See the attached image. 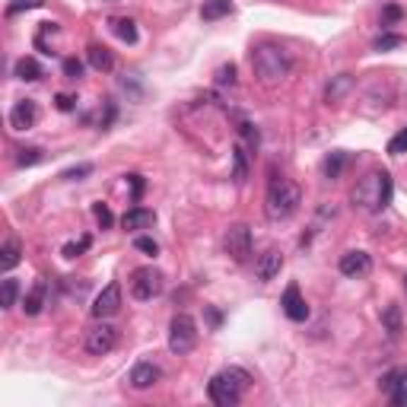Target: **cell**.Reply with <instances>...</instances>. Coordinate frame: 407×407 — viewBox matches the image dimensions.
<instances>
[{
	"mask_svg": "<svg viewBox=\"0 0 407 407\" xmlns=\"http://www.w3.org/2000/svg\"><path fill=\"white\" fill-rule=\"evenodd\" d=\"M248 385H252V375H248L245 369H239V366H229V369H223V372H216L213 379H210L207 394H210V401H213L216 407H235L242 401V394H245Z\"/></svg>",
	"mask_w": 407,
	"mask_h": 407,
	"instance_id": "obj_1",
	"label": "cell"
},
{
	"mask_svg": "<svg viewBox=\"0 0 407 407\" xmlns=\"http://www.w3.org/2000/svg\"><path fill=\"white\" fill-rule=\"evenodd\" d=\"M299 204H302L299 184H293L290 178H273L271 188H267V197H264V213L271 223H283L296 213Z\"/></svg>",
	"mask_w": 407,
	"mask_h": 407,
	"instance_id": "obj_2",
	"label": "cell"
},
{
	"mask_svg": "<svg viewBox=\"0 0 407 407\" xmlns=\"http://www.w3.org/2000/svg\"><path fill=\"white\" fill-rule=\"evenodd\" d=\"M252 67L261 83H280L290 73V54L280 45H258L252 51Z\"/></svg>",
	"mask_w": 407,
	"mask_h": 407,
	"instance_id": "obj_3",
	"label": "cell"
},
{
	"mask_svg": "<svg viewBox=\"0 0 407 407\" xmlns=\"http://www.w3.org/2000/svg\"><path fill=\"white\" fill-rule=\"evenodd\" d=\"M391 175L388 172H372L353 188V204L366 210H385L391 204Z\"/></svg>",
	"mask_w": 407,
	"mask_h": 407,
	"instance_id": "obj_4",
	"label": "cell"
},
{
	"mask_svg": "<svg viewBox=\"0 0 407 407\" xmlns=\"http://www.w3.org/2000/svg\"><path fill=\"white\" fill-rule=\"evenodd\" d=\"M197 347V322L188 312H178L169 324V350L175 356H184Z\"/></svg>",
	"mask_w": 407,
	"mask_h": 407,
	"instance_id": "obj_5",
	"label": "cell"
},
{
	"mask_svg": "<svg viewBox=\"0 0 407 407\" xmlns=\"http://www.w3.org/2000/svg\"><path fill=\"white\" fill-rule=\"evenodd\" d=\"M163 273L156 271V267H137V271L131 273V296L140 299V302H150V299H156L159 293H163Z\"/></svg>",
	"mask_w": 407,
	"mask_h": 407,
	"instance_id": "obj_6",
	"label": "cell"
},
{
	"mask_svg": "<svg viewBox=\"0 0 407 407\" xmlns=\"http://www.w3.org/2000/svg\"><path fill=\"white\" fill-rule=\"evenodd\" d=\"M114 347H118V328L108 324L105 318H99V324H93V328L86 331V353L105 356V353H112Z\"/></svg>",
	"mask_w": 407,
	"mask_h": 407,
	"instance_id": "obj_7",
	"label": "cell"
},
{
	"mask_svg": "<svg viewBox=\"0 0 407 407\" xmlns=\"http://www.w3.org/2000/svg\"><path fill=\"white\" fill-rule=\"evenodd\" d=\"M223 245H226V254L232 261H248V254H252V229L245 226V223H232V226L226 229V235H223Z\"/></svg>",
	"mask_w": 407,
	"mask_h": 407,
	"instance_id": "obj_8",
	"label": "cell"
},
{
	"mask_svg": "<svg viewBox=\"0 0 407 407\" xmlns=\"http://www.w3.org/2000/svg\"><path fill=\"white\" fill-rule=\"evenodd\" d=\"M280 309H283V315L290 318V322H305V318H309V305H305V299H302V293H299L296 283H290L283 290Z\"/></svg>",
	"mask_w": 407,
	"mask_h": 407,
	"instance_id": "obj_9",
	"label": "cell"
},
{
	"mask_svg": "<svg viewBox=\"0 0 407 407\" xmlns=\"http://www.w3.org/2000/svg\"><path fill=\"white\" fill-rule=\"evenodd\" d=\"M121 309V286L108 283L102 286V293L93 299V318H112Z\"/></svg>",
	"mask_w": 407,
	"mask_h": 407,
	"instance_id": "obj_10",
	"label": "cell"
},
{
	"mask_svg": "<svg viewBox=\"0 0 407 407\" xmlns=\"http://www.w3.org/2000/svg\"><path fill=\"white\" fill-rule=\"evenodd\" d=\"M341 273L343 277H366L369 271H372V258H369L366 252H360V248H353V252H347V254H341Z\"/></svg>",
	"mask_w": 407,
	"mask_h": 407,
	"instance_id": "obj_11",
	"label": "cell"
},
{
	"mask_svg": "<svg viewBox=\"0 0 407 407\" xmlns=\"http://www.w3.org/2000/svg\"><path fill=\"white\" fill-rule=\"evenodd\" d=\"M35 121H38V105L32 99H19L16 105L10 108L13 131H29V127H35Z\"/></svg>",
	"mask_w": 407,
	"mask_h": 407,
	"instance_id": "obj_12",
	"label": "cell"
},
{
	"mask_svg": "<svg viewBox=\"0 0 407 407\" xmlns=\"http://www.w3.org/2000/svg\"><path fill=\"white\" fill-rule=\"evenodd\" d=\"M159 375H163V369H159L156 362H137V366L131 369V375H127V382H131V388H137V391H146V388H153L159 382Z\"/></svg>",
	"mask_w": 407,
	"mask_h": 407,
	"instance_id": "obj_13",
	"label": "cell"
},
{
	"mask_svg": "<svg viewBox=\"0 0 407 407\" xmlns=\"http://www.w3.org/2000/svg\"><path fill=\"white\" fill-rule=\"evenodd\" d=\"M280 267H283V254H280L277 248H267L258 258V264H254V277H258L261 283H267V280H273L280 273Z\"/></svg>",
	"mask_w": 407,
	"mask_h": 407,
	"instance_id": "obj_14",
	"label": "cell"
},
{
	"mask_svg": "<svg viewBox=\"0 0 407 407\" xmlns=\"http://www.w3.org/2000/svg\"><path fill=\"white\" fill-rule=\"evenodd\" d=\"M153 223H156V213H153V210H146V207H134V210H127V213L121 216V226H124L127 232H140V229H150Z\"/></svg>",
	"mask_w": 407,
	"mask_h": 407,
	"instance_id": "obj_15",
	"label": "cell"
},
{
	"mask_svg": "<svg viewBox=\"0 0 407 407\" xmlns=\"http://www.w3.org/2000/svg\"><path fill=\"white\" fill-rule=\"evenodd\" d=\"M350 89H353V76H350V73H337L334 80L324 86V102H328V105H337V102H341Z\"/></svg>",
	"mask_w": 407,
	"mask_h": 407,
	"instance_id": "obj_16",
	"label": "cell"
},
{
	"mask_svg": "<svg viewBox=\"0 0 407 407\" xmlns=\"http://www.w3.org/2000/svg\"><path fill=\"white\" fill-rule=\"evenodd\" d=\"M86 61H89V67L99 70V73H108V70L114 67V57H112V51H108L105 45H89V48H86Z\"/></svg>",
	"mask_w": 407,
	"mask_h": 407,
	"instance_id": "obj_17",
	"label": "cell"
},
{
	"mask_svg": "<svg viewBox=\"0 0 407 407\" xmlns=\"http://www.w3.org/2000/svg\"><path fill=\"white\" fill-rule=\"evenodd\" d=\"M45 296H48V283H45V280H35V286H32V290L25 293V299H23L25 315H38V312L45 309Z\"/></svg>",
	"mask_w": 407,
	"mask_h": 407,
	"instance_id": "obj_18",
	"label": "cell"
},
{
	"mask_svg": "<svg viewBox=\"0 0 407 407\" xmlns=\"http://www.w3.org/2000/svg\"><path fill=\"white\" fill-rule=\"evenodd\" d=\"M19 258H23V245H19V239H6L4 248H0V271L10 273L13 267L19 264Z\"/></svg>",
	"mask_w": 407,
	"mask_h": 407,
	"instance_id": "obj_19",
	"label": "cell"
},
{
	"mask_svg": "<svg viewBox=\"0 0 407 407\" xmlns=\"http://www.w3.org/2000/svg\"><path fill=\"white\" fill-rule=\"evenodd\" d=\"M232 13V0H204L201 6V16L207 19V23H213V19L220 16H229Z\"/></svg>",
	"mask_w": 407,
	"mask_h": 407,
	"instance_id": "obj_20",
	"label": "cell"
},
{
	"mask_svg": "<svg viewBox=\"0 0 407 407\" xmlns=\"http://www.w3.org/2000/svg\"><path fill=\"white\" fill-rule=\"evenodd\" d=\"M16 76L23 83H35V80H42V67H38L35 57H19V61H16Z\"/></svg>",
	"mask_w": 407,
	"mask_h": 407,
	"instance_id": "obj_21",
	"label": "cell"
},
{
	"mask_svg": "<svg viewBox=\"0 0 407 407\" xmlns=\"http://www.w3.org/2000/svg\"><path fill=\"white\" fill-rule=\"evenodd\" d=\"M248 178V153L245 146H235L232 150V182L242 184Z\"/></svg>",
	"mask_w": 407,
	"mask_h": 407,
	"instance_id": "obj_22",
	"label": "cell"
},
{
	"mask_svg": "<svg viewBox=\"0 0 407 407\" xmlns=\"http://www.w3.org/2000/svg\"><path fill=\"white\" fill-rule=\"evenodd\" d=\"M112 29L121 42H127V45L137 42V23H134V19H112Z\"/></svg>",
	"mask_w": 407,
	"mask_h": 407,
	"instance_id": "obj_23",
	"label": "cell"
},
{
	"mask_svg": "<svg viewBox=\"0 0 407 407\" xmlns=\"http://www.w3.org/2000/svg\"><path fill=\"white\" fill-rule=\"evenodd\" d=\"M16 296H19V283L13 277H4V283H0V309H13Z\"/></svg>",
	"mask_w": 407,
	"mask_h": 407,
	"instance_id": "obj_24",
	"label": "cell"
},
{
	"mask_svg": "<svg viewBox=\"0 0 407 407\" xmlns=\"http://www.w3.org/2000/svg\"><path fill=\"white\" fill-rule=\"evenodd\" d=\"M382 324H385V331L391 337L401 334V312H398V305H388V309L382 312Z\"/></svg>",
	"mask_w": 407,
	"mask_h": 407,
	"instance_id": "obj_25",
	"label": "cell"
},
{
	"mask_svg": "<svg viewBox=\"0 0 407 407\" xmlns=\"http://www.w3.org/2000/svg\"><path fill=\"white\" fill-rule=\"evenodd\" d=\"M45 159V150H38V146H23L16 156V165H23V169H29V165H38Z\"/></svg>",
	"mask_w": 407,
	"mask_h": 407,
	"instance_id": "obj_26",
	"label": "cell"
},
{
	"mask_svg": "<svg viewBox=\"0 0 407 407\" xmlns=\"http://www.w3.org/2000/svg\"><path fill=\"white\" fill-rule=\"evenodd\" d=\"M343 165H347V153H331V156L324 159L322 169H324V175H328V178H337L343 172Z\"/></svg>",
	"mask_w": 407,
	"mask_h": 407,
	"instance_id": "obj_27",
	"label": "cell"
},
{
	"mask_svg": "<svg viewBox=\"0 0 407 407\" xmlns=\"http://www.w3.org/2000/svg\"><path fill=\"white\" fill-rule=\"evenodd\" d=\"M401 379H407V369H404V366H394V369H388V372H385V375H382V379H379V388H382V391L388 394V391H391L394 385H398Z\"/></svg>",
	"mask_w": 407,
	"mask_h": 407,
	"instance_id": "obj_28",
	"label": "cell"
},
{
	"mask_svg": "<svg viewBox=\"0 0 407 407\" xmlns=\"http://www.w3.org/2000/svg\"><path fill=\"white\" fill-rule=\"evenodd\" d=\"M134 248L143 252V254H150V258H156V254H159V242L150 239V235H137V239H134Z\"/></svg>",
	"mask_w": 407,
	"mask_h": 407,
	"instance_id": "obj_29",
	"label": "cell"
},
{
	"mask_svg": "<svg viewBox=\"0 0 407 407\" xmlns=\"http://www.w3.org/2000/svg\"><path fill=\"white\" fill-rule=\"evenodd\" d=\"M86 248H89V235H83V239H76V242H67V245H64V258H80Z\"/></svg>",
	"mask_w": 407,
	"mask_h": 407,
	"instance_id": "obj_30",
	"label": "cell"
},
{
	"mask_svg": "<svg viewBox=\"0 0 407 407\" xmlns=\"http://www.w3.org/2000/svg\"><path fill=\"white\" fill-rule=\"evenodd\" d=\"M45 0H13V4H6V16H16V13L23 10H35V6H42Z\"/></svg>",
	"mask_w": 407,
	"mask_h": 407,
	"instance_id": "obj_31",
	"label": "cell"
},
{
	"mask_svg": "<svg viewBox=\"0 0 407 407\" xmlns=\"http://www.w3.org/2000/svg\"><path fill=\"white\" fill-rule=\"evenodd\" d=\"M388 398H391L394 407H404V404H407V379H401L398 385H394L391 391H388Z\"/></svg>",
	"mask_w": 407,
	"mask_h": 407,
	"instance_id": "obj_32",
	"label": "cell"
},
{
	"mask_svg": "<svg viewBox=\"0 0 407 407\" xmlns=\"http://www.w3.org/2000/svg\"><path fill=\"white\" fill-rule=\"evenodd\" d=\"M216 83H220V86H235V64H223V67L216 70Z\"/></svg>",
	"mask_w": 407,
	"mask_h": 407,
	"instance_id": "obj_33",
	"label": "cell"
},
{
	"mask_svg": "<svg viewBox=\"0 0 407 407\" xmlns=\"http://www.w3.org/2000/svg\"><path fill=\"white\" fill-rule=\"evenodd\" d=\"M388 153H391V156H401V153H407V127L391 137V143H388Z\"/></svg>",
	"mask_w": 407,
	"mask_h": 407,
	"instance_id": "obj_34",
	"label": "cell"
},
{
	"mask_svg": "<svg viewBox=\"0 0 407 407\" xmlns=\"http://www.w3.org/2000/svg\"><path fill=\"white\" fill-rule=\"evenodd\" d=\"M93 213H95V220H99V226H102V229H108V226L114 223V216H112V210H108V204H95Z\"/></svg>",
	"mask_w": 407,
	"mask_h": 407,
	"instance_id": "obj_35",
	"label": "cell"
},
{
	"mask_svg": "<svg viewBox=\"0 0 407 407\" xmlns=\"http://www.w3.org/2000/svg\"><path fill=\"white\" fill-rule=\"evenodd\" d=\"M64 76H67V80H80V76H83V61L67 57V61H64Z\"/></svg>",
	"mask_w": 407,
	"mask_h": 407,
	"instance_id": "obj_36",
	"label": "cell"
},
{
	"mask_svg": "<svg viewBox=\"0 0 407 407\" xmlns=\"http://www.w3.org/2000/svg\"><path fill=\"white\" fill-rule=\"evenodd\" d=\"M401 42H404L401 35H379V38H375L372 48H375V51H388V48H398Z\"/></svg>",
	"mask_w": 407,
	"mask_h": 407,
	"instance_id": "obj_37",
	"label": "cell"
},
{
	"mask_svg": "<svg viewBox=\"0 0 407 407\" xmlns=\"http://www.w3.org/2000/svg\"><path fill=\"white\" fill-rule=\"evenodd\" d=\"M401 16H404V10H401V6H394V4H388L385 10H382V25H391V23H398Z\"/></svg>",
	"mask_w": 407,
	"mask_h": 407,
	"instance_id": "obj_38",
	"label": "cell"
},
{
	"mask_svg": "<svg viewBox=\"0 0 407 407\" xmlns=\"http://www.w3.org/2000/svg\"><path fill=\"white\" fill-rule=\"evenodd\" d=\"M89 172H93V165H89V163H83V165H73V169H67L61 178H67V182H76V178L89 175Z\"/></svg>",
	"mask_w": 407,
	"mask_h": 407,
	"instance_id": "obj_39",
	"label": "cell"
},
{
	"mask_svg": "<svg viewBox=\"0 0 407 407\" xmlns=\"http://www.w3.org/2000/svg\"><path fill=\"white\" fill-rule=\"evenodd\" d=\"M54 102H57V108H61V112H73V95L57 93V95H54Z\"/></svg>",
	"mask_w": 407,
	"mask_h": 407,
	"instance_id": "obj_40",
	"label": "cell"
},
{
	"mask_svg": "<svg viewBox=\"0 0 407 407\" xmlns=\"http://www.w3.org/2000/svg\"><path fill=\"white\" fill-rule=\"evenodd\" d=\"M127 182H131L134 201H140V197H143V178H140V175H127Z\"/></svg>",
	"mask_w": 407,
	"mask_h": 407,
	"instance_id": "obj_41",
	"label": "cell"
},
{
	"mask_svg": "<svg viewBox=\"0 0 407 407\" xmlns=\"http://www.w3.org/2000/svg\"><path fill=\"white\" fill-rule=\"evenodd\" d=\"M239 131L245 134V140H248V143H252V146H258V131H254V127L248 124V121H242V124H239Z\"/></svg>",
	"mask_w": 407,
	"mask_h": 407,
	"instance_id": "obj_42",
	"label": "cell"
},
{
	"mask_svg": "<svg viewBox=\"0 0 407 407\" xmlns=\"http://www.w3.org/2000/svg\"><path fill=\"white\" fill-rule=\"evenodd\" d=\"M404 290H407V277H404Z\"/></svg>",
	"mask_w": 407,
	"mask_h": 407,
	"instance_id": "obj_43",
	"label": "cell"
}]
</instances>
